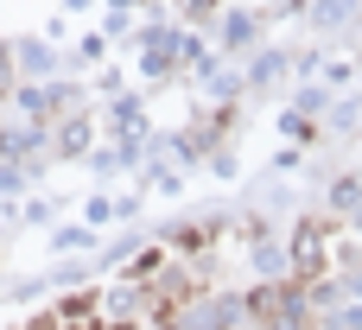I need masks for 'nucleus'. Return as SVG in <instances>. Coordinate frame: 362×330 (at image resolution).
<instances>
[{
  "label": "nucleus",
  "instance_id": "f257e3e1",
  "mask_svg": "<svg viewBox=\"0 0 362 330\" xmlns=\"http://www.w3.org/2000/svg\"><path fill=\"white\" fill-rule=\"evenodd\" d=\"M337 248H344V223L337 216H305L293 235V286H318L325 273H337Z\"/></svg>",
  "mask_w": 362,
  "mask_h": 330
},
{
  "label": "nucleus",
  "instance_id": "f03ea898",
  "mask_svg": "<svg viewBox=\"0 0 362 330\" xmlns=\"http://www.w3.org/2000/svg\"><path fill=\"white\" fill-rule=\"evenodd\" d=\"M89 146V114H70L64 127H57V140H51V153H64V159H76Z\"/></svg>",
  "mask_w": 362,
  "mask_h": 330
},
{
  "label": "nucleus",
  "instance_id": "7ed1b4c3",
  "mask_svg": "<svg viewBox=\"0 0 362 330\" xmlns=\"http://www.w3.org/2000/svg\"><path fill=\"white\" fill-rule=\"evenodd\" d=\"M6 89H13V57L0 51V95H6Z\"/></svg>",
  "mask_w": 362,
  "mask_h": 330
}]
</instances>
